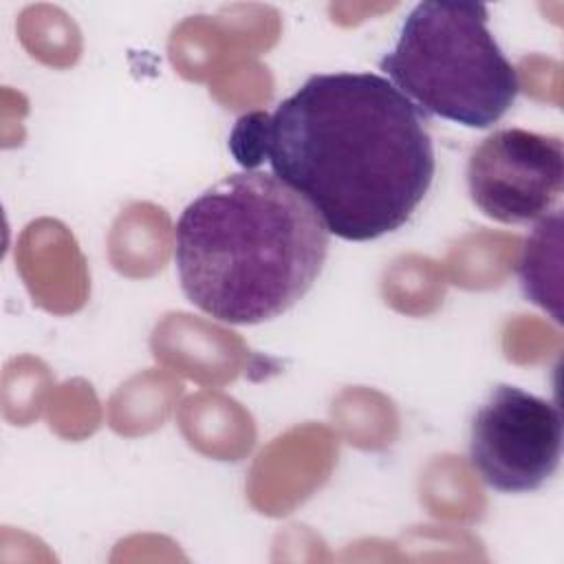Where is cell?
I'll return each mask as SVG.
<instances>
[{
  "instance_id": "1",
  "label": "cell",
  "mask_w": 564,
  "mask_h": 564,
  "mask_svg": "<svg viewBox=\"0 0 564 564\" xmlns=\"http://www.w3.org/2000/svg\"><path fill=\"white\" fill-rule=\"evenodd\" d=\"M427 119L377 73H317L267 112L238 119L229 148L300 194L328 234L366 242L403 227L436 172Z\"/></svg>"
},
{
  "instance_id": "2",
  "label": "cell",
  "mask_w": 564,
  "mask_h": 564,
  "mask_svg": "<svg viewBox=\"0 0 564 564\" xmlns=\"http://www.w3.org/2000/svg\"><path fill=\"white\" fill-rule=\"evenodd\" d=\"M328 253V229L275 174L236 172L196 196L174 229L185 297L209 317L249 326L297 304Z\"/></svg>"
},
{
  "instance_id": "3",
  "label": "cell",
  "mask_w": 564,
  "mask_h": 564,
  "mask_svg": "<svg viewBox=\"0 0 564 564\" xmlns=\"http://www.w3.org/2000/svg\"><path fill=\"white\" fill-rule=\"evenodd\" d=\"M487 22L480 2L423 0L379 68L425 119L489 128L513 106L520 84Z\"/></svg>"
},
{
  "instance_id": "4",
  "label": "cell",
  "mask_w": 564,
  "mask_h": 564,
  "mask_svg": "<svg viewBox=\"0 0 564 564\" xmlns=\"http://www.w3.org/2000/svg\"><path fill=\"white\" fill-rule=\"evenodd\" d=\"M562 456V416L553 401L518 386L491 388L469 425V460L500 494L540 489Z\"/></svg>"
},
{
  "instance_id": "5",
  "label": "cell",
  "mask_w": 564,
  "mask_h": 564,
  "mask_svg": "<svg viewBox=\"0 0 564 564\" xmlns=\"http://www.w3.org/2000/svg\"><path fill=\"white\" fill-rule=\"evenodd\" d=\"M467 187L471 203L496 223L542 220L564 189L562 139L522 128L491 132L469 156Z\"/></svg>"
}]
</instances>
